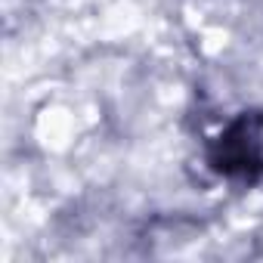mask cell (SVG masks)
<instances>
[{"label":"cell","instance_id":"obj_1","mask_svg":"<svg viewBox=\"0 0 263 263\" xmlns=\"http://www.w3.org/2000/svg\"><path fill=\"white\" fill-rule=\"evenodd\" d=\"M208 164L229 180H257L263 174V115H238L208 149Z\"/></svg>","mask_w":263,"mask_h":263}]
</instances>
